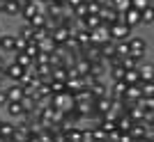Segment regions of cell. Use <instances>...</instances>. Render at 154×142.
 Wrapping results in <instances>:
<instances>
[{"label": "cell", "instance_id": "obj_1", "mask_svg": "<svg viewBox=\"0 0 154 142\" xmlns=\"http://www.w3.org/2000/svg\"><path fill=\"white\" fill-rule=\"evenodd\" d=\"M127 46H129V55L131 58H138V60H145L147 58V41L143 37H131L127 39Z\"/></svg>", "mask_w": 154, "mask_h": 142}, {"label": "cell", "instance_id": "obj_2", "mask_svg": "<svg viewBox=\"0 0 154 142\" xmlns=\"http://www.w3.org/2000/svg\"><path fill=\"white\" fill-rule=\"evenodd\" d=\"M74 103H76V96L69 94V92H60V94H53V96H51V105L55 110H60V112L71 110V108H74Z\"/></svg>", "mask_w": 154, "mask_h": 142}, {"label": "cell", "instance_id": "obj_3", "mask_svg": "<svg viewBox=\"0 0 154 142\" xmlns=\"http://www.w3.org/2000/svg\"><path fill=\"white\" fill-rule=\"evenodd\" d=\"M108 32H110V39H113V41H124V39L131 37V28L124 25L122 21H120V23L108 25Z\"/></svg>", "mask_w": 154, "mask_h": 142}, {"label": "cell", "instance_id": "obj_4", "mask_svg": "<svg viewBox=\"0 0 154 142\" xmlns=\"http://www.w3.org/2000/svg\"><path fill=\"white\" fill-rule=\"evenodd\" d=\"M120 14H122V23H124V25H129L131 30L140 25V12H138V9L129 7V9H124V12H120Z\"/></svg>", "mask_w": 154, "mask_h": 142}, {"label": "cell", "instance_id": "obj_5", "mask_svg": "<svg viewBox=\"0 0 154 142\" xmlns=\"http://www.w3.org/2000/svg\"><path fill=\"white\" fill-rule=\"evenodd\" d=\"M5 73H7V78L9 80H14V83H19L21 78H23V73H26V69L19 64V62H7V67H5Z\"/></svg>", "mask_w": 154, "mask_h": 142}, {"label": "cell", "instance_id": "obj_6", "mask_svg": "<svg viewBox=\"0 0 154 142\" xmlns=\"http://www.w3.org/2000/svg\"><path fill=\"white\" fill-rule=\"evenodd\" d=\"M90 37H92V44L94 46H99V44H103V41H108L110 39V32H108V25L106 23H101L99 28H94L90 32Z\"/></svg>", "mask_w": 154, "mask_h": 142}, {"label": "cell", "instance_id": "obj_7", "mask_svg": "<svg viewBox=\"0 0 154 142\" xmlns=\"http://www.w3.org/2000/svg\"><path fill=\"white\" fill-rule=\"evenodd\" d=\"M0 12L7 16H19L21 14V5L16 0H0Z\"/></svg>", "mask_w": 154, "mask_h": 142}, {"label": "cell", "instance_id": "obj_8", "mask_svg": "<svg viewBox=\"0 0 154 142\" xmlns=\"http://www.w3.org/2000/svg\"><path fill=\"white\" fill-rule=\"evenodd\" d=\"M5 94H7V101H21V99H23V87L12 80V83L5 87Z\"/></svg>", "mask_w": 154, "mask_h": 142}, {"label": "cell", "instance_id": "obj_9", "mask_svg": "<svg viewBox=\"0 0 154 142\" xmlns=\"http://www.w3.org/2000/svg\"><path fill=\"white\" fill-rule=\"evenodd\" d=\"M69 28H64V25H55L51 30V37H53V41H55V44L58 46H62L64 41H67V39H69Z\"/></svg>", "mask_w": 154, "mask_h": 142}, {"label": "cell", "instance_id": "obj_10", "mask_svg": "<svg viewBox=\"0 0 154 142\" xmlns=\"http://www.w3.org/2000/svg\"><path fill=\"white\" fill-rule=\"evenodd\" d=\"M5 110H7V117H9V119H14V122H16L23 112H26V110H23V105H21V101H7Z\"/></svg>", "mask_w": 154, "mask_h": 142}, {"label": "cell", "instance_id": "obj_11", "mask_svg": "<svg viewBox=\"0 0 154 142\" xmlns=\"http://www.w3.org/2000/svg\"><path fill=\"white\" fill-rule=\"evenodd\" d=\"M106 71H108V78H106L108 83H117V80H122V78H124V69L120 67V62H115V64H110V67H108Z\"/></svg>", "mask_w": 154, "mask_h": 142}, {"label": "cell", "instance_id": "obj_12", "mask_svg": "<svg viewBox=\"0 0 154 142\" xmlns=\"http://www.w3.org/2000/svg\"><path fill=\"white\" fill-rule=\"evenodd\" d=\"M14 129H16L14 119H2V124H0V138H2V140H9V138L14 135Z\"/></svg>", "mask_w": 154, "mask_h": 142}, {"label": "cell", "instance_id": "obj_13", "mask_svg": "<svg viewBox=\"0 0 154 142\" xmlns=\"http://www.w3.org/2000/svg\"><path fill=\"white\" fill-rule=\"evenodd\" d=\"M14 44H16V34H2L0 37V51L2 53H14Z\"/></svg>", "mask_w": 154, "mask_h": 142}, {"label": "cell", "instance_id": "obj_14", "mask_svg": "<svg viewBox=\"0 0 154 142\" xmlns=\"http://www.w3.org/2000/svg\"><path fill=\"white\" fill-rule=\"evenodd\" d=\"M37 46H39V53H53L55 48H58V44L53 41V37H51V34H46L44 39H39V41H37Z\"/></svg>", "mask_w": 154, "mask_h": 142}, {"label": "cell", "instance_id": "obj_15", "mask_svg": "<svg viewBox=\"0 0 154 142\" xmlns=\"http://www.w3.org/2000/svg\"><path fill=\"white\" fill-rule=\"evenodd\" d=\"M35 14H39V12H37V5H35V2L30 0L28 5H23V7H21V14H19V16H21L23 21H30L32 16H35Z\"/></svg>", "mask_w": 154, "mask_h": 142}, {"label": "cell", "instance_id": "obj_16", "mask_svg": "<svg viewBox=\"0 0 154 142\" xmlns=\"http://www.w3.org/2000/svg\"><path fill=\"white\" fill-rule=\"evenodd\" d=\"M117 62H120V67H122V69H138L143 60H138V58H131V55H127V58H120Z\"/></svg>", "mask_w": 154, "mask_h": 142}, {"label": "cell", "instance_id": "obj_17", "mask_svg": "<svg viewBox=\"0 0 154 142\" xmlns=\"http://www.w3.org/2000/svg\"><path fill=\"white\" fill-rule=\"evenodd\" d=\"M19 37H21V39H26V41H30V39L35 37V28H32L28 21H23V23H21V28H19Z\"/></svg>", "mask_w": 154, "mask_h": 142}, {"label": "cell", "instance_id": "obj_18", "mask_svg": "<svg viewBox=\"0 0 154 142\" xmlns=\"http://www.w3.org/2000/svg\"><path fill=\"white\" fill-rule=\"evenodd\" d=\"M127 85H138L140 83V76H138V69H124V78H122Z\"/></svg>", "mask_w": 154, "mask_h": 142}, {"label": "cell", "instance_id": "obj_19", "mask_svg": "<svg viewBox=\"0 0 154 142\" xmlns=\"http://www.w3.org/2000/svg\"><path fill=\"white\" fill-rule=\"evenodd\" d=\"M23 53H26L28 58H37L39 55V46H37V41H35V39H30V41H26V48H23Z\"/></svg>", "mask_w": 154, "mask_h": 142}, {"label": "cell", "instance_id": "obj_20", "mask_svg": "<svg viewBox=\"0 0 154 142\" xmlns=\"http://www.w3.org/2000/svg\"><path fill=\"white\" fill-rule=\"evenodd\" d=\"M21 105H23V110H26V112H32V110H35V105H37V99L32 96V94H23Z\"/></svg>", "mask_w": 154, "mask_h": 142}, {"label": "cell", "instance_id": "obj_21", "mask_svg": "<svg viewBox=\"0 0 154 142\" xmlns=\"http://www.w3.org/2000/svg\"><path fill=\"white\" fill-rule=\"evenodd\" d=\"M14 62H19L23 69H30L32 67V58H28L26 53H14Z\"/></svg>", "mask_w": 154, "mask_h": 142}, {"label": "cell", "instance_id": "obj_22", "mask_svg": "<svg viewBox=\"0 0 154 142\" xmlns=\"http://www.w3.org/2000/svg\"><path fill=\"white\" fill-rule=\"evenodd\" d=\"M154 19V7H145L140 12V25H149Z\"/></svg>", "mask_w": 154, "mask_h": 142}, {"label": "cell", "instance_id": "obj_23", "mask_svg": "<svg viewBox=\"0 0 154 142\" xmlns=\"http://www.w3.org/2000/svg\"><path fill=\"white\" fill-rule=\"evenodd\" d=\"M28 23H30L35 30H37V28H46V14H35V16H32Z\"/></svg>", "mask_w": 154, "mask_h": 142}, {"label": "cell", "instance_id": "obj_24", "mask_svg": "<svg viewBox=\"0 0 154 142\" xmlns=\"http://www.w3.org/2000/svg\"><path fill=\"white\" fill-rule=\"evenodd\" d=\"M115 55H117V60H120V58H127V55H129L127 39H124V41H115Z\"/></svg>", "mask_w": 154, "mask_h": 142}, {"label": "cell", "instance_id": "obj_25", "mask_svg": "<svg viewBox=\"0 0 154 142\" xmlns=\"http://www.w3.org/2000/svg\"><path fill=\"white\" fill-rule=\"evenodd\" d=\"M143 96H154V80H140Z\"/></svg>", "mask_w": 154, "mask_h": 142}, {"label": "cell", "instance_id": "obj_26", "mask_svg": "<svg viewBox=\"0 0 154 142\" xmlns=\"http://www.w3.org/2000/svg\"><path fill=\"white\" fill-rule=\"evenodd\" d=\"M131 7L138 9V12H143L145 7H152V0H131Z\"/></svg>", "mask_w": 154, "mask_h": 142}, {"label": "cell", "instance_id": "obj_27", "mask_svg": "<svg viewBox=\"0 0 154 142\" xmlns=\"http://www.w3.org/2000/svg\"><path fill=\"white\" fill-rule=\"evenodd\" d=\"M74 16H76V19H85V16H88V5L81 2L78 7H74Z\"/></svg>", "mask_w": 154, "mask_h": 142}, {"label": "cell", "instance_id": "obj_28", "mask_svg": "<svg viewBox=\"0 0 154 142\" xmlns=\"http://www.w3.org/2000/svg\"><path fill=\"white\" fill-rule=\"evenodd\" d=\"M51 94H60V92H64V83L62 80H51Z\"/></svg>", "mask_w": 154, "mask_h": 142}, {"label": "cell", "instance_id": "obj_29", "mask_svg": "<svg viewBox=\"0 0 154 142\" xmlns=\"http://www.w3.org/2000/svg\"><path fill=\"white\" fill-rule=\"evenodd\" d=\"M7 105V94H5V90H0V108H5Z\"/></svg>", "mask_w": 154, "mask_h": 142}, {"label": "cell", "instance_id": "obj_30", "mask_svg": "<svg viewBox=\"0 0 154 142\" xmlns=\"http://www.w3.org/2000/svg\"><path fill=\"white\" fill-rule=\"evenodd\" d=\"M5 67H7V58L0 53V71H5Z\"/></svg>", "mask_w": 154, "mask_h": 142}, {"label": "cell", "instance_id": "obj_31", "mask_svg": "<svg viewBox=\"0 0 154 142\" xmlns=\"http://www.w3.org/2000/svg\"><path fill=\"white\" fill-rule=\"evenodd\" d=\"M51 2H60V5H64V0H51Z\"/></svg>", "mask_w": 154, "mask_h": 142}, {"label": "cell", "instance_id": "obj_32", "mask_svg": "<svg viewBox=\"0 0 154 142\" xmlns=\"http://www.w3.org/2000/svg\"><path fill=\"white\" fill-rule=\"evenodd\" d=\"M83 2H92V0H83Z\"/></svg>", "mask_w": 154, "mask_h": 142}, {"label": "cell", "instance_id": "obj_33", "mask_svg": "<svg viewBox=\"0 0 154 142\" xmlns=\"http://www.w3.org/2000/svg\"><path fill=\"white\" fill-rule=\"evenodd\" d=\"M0 124H2V119H0Z\"/></svg>", "mask_w": 154, "mask_h": 142}, {"label": "cell", "instance_id": "obj_34", "mask_svg": "<svg viewBox=\"0 0 154 142\" xmlns=\"http://www.w3.org/2000/svg\"><path fill=\"white\" fill-rule=\"evenodd\" d=\"M0 37H2V34H0Z\"/></svg>", "mask_w": 154, "mask_h": 142}]
</instances>
